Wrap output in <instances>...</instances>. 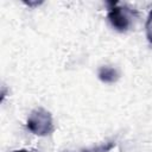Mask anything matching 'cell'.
Wrapping results in <instances>:
<instances>
[{"label": "cell", "mask_w": 152, "mask_h": 152, "mask_svg": "<svg viewBox=\"0 0 152 152\" xmlns=\"http://www.w3.org/2000/svg\"><path fill=\"white\" fill-rule=\"evenodd\" d=\"M97 77L103 83H114L119 80V72L115 68L109 65H103L99 69Z\"/></svg>", "instance_id": "3957f363"}, {"label": "cell", "mask_w": 152, "mask_h": 152, "mask_svg": "<svg viewBox=\"0 0 152 152\" xmlns=\"http://www.w3.org/2000/svg\"><path fill=\"white\" fill-rule=\"evenodd\" d=\"M80 152H84V151H80Z\"/></svg>", "instance_id": "ba28073f"}, {"label": "cell", "mask_w": 152, "mask_h": 152, "mask_svg": "<svg viewBox=\"0 0 152 152\" xmlns=\"http://www.w3.org/2000/svg\"><path fill=\"white\" fill-rule=\"evenodd\" d=\"M27 129L38 137H46L50 135L55 131L52 115L49 110L39 107L33 109L26 121Z\"/></svg>", "instance_id": "6da1fadb"}, {"label": "cell", "mask_w": 152, "mask_h": 152, "mask_svg": "<svg viewBox=\"0 0 152 152\" xmlns=\"http://www.w3.org/2000/svg\"><path fill=\"white\" fill-rule=\"evenodd\" d=\"M107 5H108L107 18L110 25L119 32H126L131 26L128 11L125 7L119 6L116 1H108Z\"/></svg>", "instance_id": "7a4b0ae2"}, {"label": "cell", "mask_w": 152, "mask_h": 152, "mask_svg": "<svg viewBox=\"0 0 152 152\" xmlns=\"http://www.w3.org/2000/svg\"><path fill=\"white\" fill-rule=\"evenodd\" d=\"M145 30H146V38H147V40L152 44V10L150 11L148 17H147V19H146Z\"/></svg>", "instance_id": "5b68a950"}, {"label": "cell", "mask_w": 152, "mask_h": 152, "mask_svg": "<svg viewBox=\"0 0 152 152\" xmlns=\"http://www.w3.org/2000/svg\"><path fill=\"white\" fill-rule=\"evenodd\" d=\"M25 5H27L28 7H33V6H39L40 4H43V1H24Z\"/></svg>", "instance_id": "8992f818"}, {"label": "cell", "mask_w": 152, "mask_h": 152, "mask_svg": "<svg viewBox=\"0 0 152 152\" xmlns=\"http://www.w3.org/2000/svg\"><path fill=\"white\" fill-rule=\"evenodd\" d=\"M114 147H115V142L109 141V142H106V144L100 145L97 147H94V148H90V150H83V151L84 152H109Z\"/></svg>", "instance_id": "277c9868"}, {"label": "cell", "mask_w": 152, "mask_h": 152, "mask_svg": "<svg viewBox=\"0 0 152 152\" xmlns=\"http://www.w3.org/2000/svg\"><path fill=\"white\" fill-rule=\"evenodd\" d=\"M13 152H31L28 150H25V148H19V150H14Z\"/></svg>", "instance_id": "52a82bcc"}]
</instances>
